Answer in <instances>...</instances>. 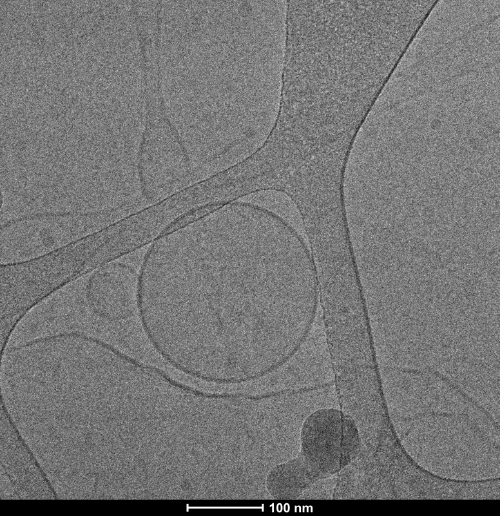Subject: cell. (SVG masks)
I'll list each match as a JSON object with an SVG mask.
<instances>
[{
    "mask_svg": "<svg viewBox=\"0 0 500 516\" xmlns=\"http://www.w3.org/2000/svg\"><path fill=\"white\" fill-rule=\"evenodd\" d=\"M1 406H2V409H3V412L4 414L6 415L8 421L10 422V424L12 425L14 431H15V434L18 438V440L20 441V443L23 445L24 449L27 451L28 455L30 456V459L32 460V462L35 464V466L37 467V469L39 470L43 480L45 481V483L47 484L48 488L50 489L51 493L54 495L55 499H58V495L57 493L55 492L54 488L52 487L50 481L47 479L42 467L40 466V464L37 462L34 454L32 453V451L30 450V448L28 447V445L26 444L25 440L22 438V436L20 435L15 423L13 422L12 418L10 417L6 407H5V404L2 400V396H1Z\"/></svg>",
    "mask_w": 500,
    "mask_h": 516,
    "instance_id": "cell-3",
    "label": "cell"
},
{
    "mask_svg": "<svg viewBox=\"0 0 500 516\" xmlns=\"http://www.w3.org/2000/svg\"><path fill=\"white\" fill-rule=\"evenodd\" d=\"M137 286L138 273L134 267L111 261L92 271L86 285V297L93 311L101 316L105 305L125 306L130 293L137 291Z\"/></svg>",
    "mask_w": 500,
    "mask_h": 516,
    "instance_id": "cell-2",
    "label": "cell"
},
{
    "mask_svg": "<svg viewBox=\"0 0 500 516\" xmlns=\"http://www.w3.org/2000/svg\"><path fill=\"white\" fill-rule=\"evenodd\" d=\"M137 291L202 299L234 383L260 379L296 353L319 297L304 238L275 212L240 200L157 236Z\"/></svg>",
    "mask_w": 500,
    "mask_h": 516,
    "instance_id": "cell-1",
    "label": "cell"
}]
</instances>
